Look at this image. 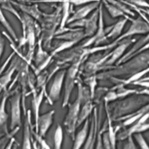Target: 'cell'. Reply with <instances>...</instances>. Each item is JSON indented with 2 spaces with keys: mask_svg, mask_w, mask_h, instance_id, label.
I'll list each match as a JSON object with an SVG mask.
<instances>
[{
  "mask_svg": "<svg viewBox=\"0 0 149 149\" xmlns=\"http://www.w3.org/2000/svg\"><path fill=\"white\" fill-rule=\"evenodd\" d=\"M149 54L147 50L138 55L116 66H112L109 70L97 74V79L111 77L113 76L132 74L148 68Z\"/></svg>",
  "mask_w": 149,
  "mask_h": 149,
  "instance_id": "1",
  "label": "cell"
},
{
  "mask_svg": "<svg viewBox=\"0 0 149 149\" xmlns=\"http://www.w3.org/2000/svg\"><path fill=\"white\" fill-rule=\"evenodd\" d=\"M61 16V6H58L51 13H43L42 20L40 23L42 38V44L45 51L52 48V40L54 38L58 26H59Z\"/></svg>",
  "mask_w": 149,
  "mask_h": 149,
  "instance_id": "2",
  "label": "cell"
},
{
  "mask_svg": "<svg viewBox=\"0 0 149 149\" xmlns=\"http://www.w3.org/2000/svg\"><path fill=\"white\" fill-rule=\"evenodd\" d=\"M130 22L131 24L127 30L123 34L119 36L117 38L113 40L112 42L101 46H96L92 48H88L87 52H88V55L94 54L97 52L112 49L115 47H116L120 41L126 38H131L134 35L148 34L149 31L148 23L143 20L140 16H139L136 19H133Z\"/></svg>",
  "mask_w": 149,
  "mask_h": 149,
  "instance_id": "3",
  "label": "cell"
},
{
  "mask_svg": "<svg viewBox=\"0 0 149 149\" xmlns=\"http://www.w3.org/2000/svg\"><path fill=\"white\" fill-rule=\"evenodd\" d=\"M76 83L77 86V97L74 102L68 105V111L63 122L66 131L72 140L74 138L75 132L77 128V122L81 105L83 100L86 97L85 95L86 91H85V88L83 87L81 82L79 80V78L76 79Z\"/></svg>",
  "mask_w": 149,
  "mask_h": 149,
  "instance_id": "4",
  "label": "cell"
},
{
  "mask_svg": "<svg viewBox=\"0 0 149 149\" xmlns=\"http://www.w3.org/2000/svg\"><path fill=\"white\" fill-rule=\"evenodd\" d=\"M88 56V55L85 54L79 56L71 62V65L66 71L63 82L65 84V91L62 104V108L65 107L69 104V99L76 83L80 66Z\"/></svg>",
  "mask_w": 149,
  "mask_h": 149,
  "instance_id": "5",
  "label": "cell"
},
{
  "mask_svg": "<svg viewBox=\"0 0 149 149\" xmlns=\"http://www.w3.org/2000/svg\"><path fill=\"white\" fill-rule=\"evenodd\" d=\"M23 17L25 21L26 26L25 40L26 44H28V51L25 61L29 65H30L34 56L36 42V40L37 37L35 30L36 20L24 13H23Z\"/></svg>",
  "mask_w": 149,
  "mask_h": 149,
  "instance_id": "6",
  "label": "cell"
},
{
  "mask_svg": "<svg viewBox=\"0 0 149 149\" xmlns=\"http://www.w3.org/2000/svg\"><path fill=\"white\" fill-rule=\"evenodd\" d=\"M10 98V129L13 130L16 127H20L22 125L21 119V104L22 94L18 88L12 91Z\"/></svg>",
  "mask_w": 149,
  "mask_h": 149,
  "instance_id": "7",
  "label": "cell"
},
{
  "mask_svg": "<svg viewBox=\"0 0 149 149\" xmlns=\"http://www.w3.org/2000/svg\"><path fill=\"white\" fill-rule=\"evenodd\" d=\"M98 26L96 30L95 33L93 36L89 37L84 42H83L80 47L84 48H88L91 45H94V47L99 46L100 45L107 42L108 40L106 37V32L104 26V16L102 12V3L101 1L100 2L98 6Z\"/></svg>",
  "mask_w": 149,
  "mask_h": 149,
  "instance_id": "8",
  "label": "cell"
},
{
  "mask_svg": "<svg viewBox=\"0 0 149 149\" xmlns=\"http://www.w3.org/2000/svg\"><path fill=\"white\" fill-rule=\"evenodd\" d=\"M102 110V103L100 104L98 111L95 107L93 109L91 125L89 127L86 140L84 144L83 149H94L95 148L98 128L101 125V122Z\"/></svg>",
  "mask_w": 149,
  "mask_h": 149,
  "instance_id": "9",
  "label": "cell"
},
{
  "mask_svg": "<svg viewBox=\"0 0 149 149\" xmlns=\"http://www.w3.org/2000/svg\"><path fill=\"white\" fill-rule=\"evenodd\" d=\"M136 41V38L131 37L120 41L116 47L113 48V49L112 50V51L109 52V57L101 66V70L104 69V68L108 67L109 68H111L112 66H113V65L116 63L117 61L123 56L126 49Z\"/></svg>",
  "mask_w": 149,
  "mask_h": 149,
  "instance_id": "10",
  "label": "cell"
},
{
  "mask_svg": "<svg viewBox=\"0 0 149 149\" xmlns=\"http://www.w3.org/2000/svg\"><path fill=\"white\" fill-rule=\"evenodd\" d=\"M149 116L148 112L145 113L137 120L130 125L127 129L119 133L116 136V140L122 141L129 136H133L135 133H143L148 129V123L147 120Z\"/></svg>",
  "mask_w": 149,
  "mask_h": 149,
  "instance_id": "11",
  "label": "cell"
},
{
  "mask_svg": "<svg viewBox=\"0 0 149 149\" xmlns=\"http://www.w3.org/2000/svg\"><path fill=\"white\" fill-rule=\"evenodd\" d=\"M65 73V70H59L56 72L54 77L48 93L47 95L48 102L51 105H52L54 102L57 101L60 97V94L64 82Z\"/></svg>",
  "mask_w": 149,
  "mask_h": 149,
  "instance_id": "12",
  "label": "cell"
},
{
  "mask_svg": "<svg viewBox=\"0 0 149 149\" xmlns=\"http://www.w3.org/2000/svg\"><path fill=\"white\" fill-rule=\"evenodd\" d=\"M148 34H146L144 37H142L138 41L134 42L132 47L117 61L115 63L116 65H118L122 63H123L130 59L138 55L143 52L146 51L148 48Z\"/></svg>",
  "mask_w": 149,
  "mask_h": 149,
  "instance_id": "13",
  "label": "cell"
},
{
  "mask_svg": "<svg viewBox=\"0 0 149 149\" xmlns=\"http://www.w3.org/2000/svg\"><path fill=\"white\" fill-rule=\"evenodd\" d=\"M11 93L8 90L3 91V95L0 101V138L9 133L7 127L8 115L6 111V104Z\"/></svg>",
  "mask_w": 149,
  "mask_h": 149,
  "instance_id": "14",
  "label": "cell"
},
{
  "mask_svg": "<svg viewBox=\"0 0 149 149\" xmlns=\"http://www.w3.org/2000/svg\"><path fill=\"white\" fill-rule=\"evenodd\" d=\"M54 113L55 110L52 109L42 115H40L37 122V127L35 132L40 137H45L52 125Z\"/></svg>",
  "mask_w": 149,
  "mask_h": 149,
  "instance_id": "15",
  "label": "cell"
},
{
  "mask_svg": "<svg viewBox=\"0 0 149 149\" xmlns=\"http://www.w3.org/2000/svg\"><path fill=\"white\" fill-rule=\"evenodd\" d=\"M41 90L40 93L37 94V91L34 87L31 88V93H33V98H32V107L34 112V126L35 130L37 127V122L38 117L40 116V108L41 107V102L42 101V99L46 94V85H44L41 87Z\"/></svg>",
  "mask_w": 149,
  "mask_h": 149,
  "instance_id": "16",
  "label": "cell"
},
{
  "mask_svg": "<svg viewBox=\"0 0 149 149\" xmlns=\"http://www.w3.org/2000/svg\"><path fill=\"white\" fill-rule=\"evenodd\" d=\"M10 2L15 6H17L19 9H20L23 13L29 16L34 20L38 22V23H41L42 18L43 12L40 10V9L38 8V6L37 3L29 5H26L23 3L16 2L13 1H10Z\"/></svg>",
  "mask_w": 149,
  "mask_h": 149,
  "instance_id": "17",
  "label": "cell"
},
{
  "mask_svg": "<svg viewBox=\"0 0 149 149\" xmlns=\"http://www.w3.org/2000/svg\"><path fill=\"white\" fill-rule=\"evenodd\" d=\"M98 7L93 10V13L88 18H85L83 31L85 38L90 37L94 34L98 26Z\"/></svg>",
  "mask_w": 149,
  "mask_h": 149,
  "instance_id": "18",
  "label": "cell"
},
{
  "mask_svg": "<svg viewBox=\"0 0 149 149\" xmlns=\"http://www.w3.org/2000/svg\"><path fill=\"white\" fill-rule=\"evenodd\" d=\"M100 2L101 1H97L86 4L85 5L75 11L73 13V15L69 17L67 24H69L77 20L86 18L88 14H90L91 12H93L98 7Z\"/></svg>",
  "mask_w": 149,
  "mask_h": 149,
  "instance_id": "19",
  "label": "cell"
},
{
  "mask_svg": "<svg viewBox=\"0 0 149 149\" xmlns=\"http://www.w3.org/2000/svg\"><path fill=\"white\" fill-rule=\"evenodd\" d=\"M149 109V105L146 104L143 106L141 108L130 113L127 114L125 116H121L116 119L115 121H122V126H129L136 120H137L142 115H143L145 113L148 112Z\"/></svg>",
  "mask_w": 149,
  "mask_h": 149,
  "instance_id": "20",
  "label": "cell"
},
{
  "mask_svg": "<svg viewBox=\"0 0 149 149\" xmlns=\"http://www.w3.org/2000/svg\"><path fill=\"white\" fill-rule=\"evenodd\" d=\"M20 58L15 57L11 62L9 68L3 75L0 76V93L2 91L7 90V86L8 84L12 81V77L16 71L17 65Z\"/></svg>",
  "mask_w": 149,
  "mask_h": 149,
  "instance_id": "21",
  "label": "cell"
},
{
  "mask_svg": "<svg viewBox=\"0 0 149 149\" xmlns=\"http://www.w3.org/2000/svg\"><path fill=\"white\" fill-rule=\"evenodd\" d=\"M108 103L106 102H104V107H105V110L107 115V119H106V122H107V130H108L107 134L108 136L112 147V149H116V133L120 129L119 126H117L116 127L113 126L112 123V120L111 119L108 107H107Z\"/></svg>",
  "mask_w": 149,
  "mask_h": 149,
  "instance_id": "22",
  "label": "cell"
},
{
  "mask_svg": "<svg viewBox=\"0 0 149 149\" xmlns=\"http://www.w3.org/2000/svg\"><path fill=\"white\" fill-rule=\"evenodd\" d=\"M84 38L85 37L83 31V29L81 28H74L72 30L57 34L54 37V38L56 40L74 41L77 43H78Z\"/></svg>",
  "mask_w": 149,
  "mask_h": 149,
  "instance_id": "23",
  "label": "cell"
},
{
  "mask_svg": "<svg viewBox=\"0 0 149 149\" xmlns=\"http://www.w3.org/2000/svg\"><path fill=\"white\" fill-rule=\"evenodd\" d=\"M30 111L26 113L24 122L23 140L22 149H32V141L31 138V122Z\"/></svg>",
  "mask_w": 149,
  "mask_h": 149,
  "instance_id": "24",
  "label": "cell"
},
{
  "mask_svg": "<svg viewBox=\"0 0 149 149\" xmlns=\"http://www.w3.org/2000/svg\"><path fill=\"white\" fill-rule=\"evenodd\" d=\"M89 130V119H87L84 122L82 128L74 136L72 149H80L84 145Z\"/></svg>",
  "mask_w": 149,
  "mask_h": 149,
  "instance_id": "25",
  "label": "cell"
},
{
  "mask_svg": "<svg viewBox=\"0 0 149 149\" xmlns=\"http://www.w3.org/2000/svg\"><path fill=\"white\" fill-rule=\"evenodd\" d=\"M93 101L91 99L86 100L83 107L80 108L77 122V127L83 123V122L88 119L89 115L93 111L95 107L94 105L93 104Z\"/></svg>",
  "mask_w": 149,
  "mask_h": 149,
  "instance_id": "26",
  "label": "cell"
},
{
  "mask_svg": "<svg viewBox=\"0 0 149 149\" xmlns=\"http://www.w3.org/2000/svg\"><path fill=\"white\" fill-rule=\"evenodd\" d=\"M127 21V19L122 17V19H119L115 24L112 25L111 29L106 35L107 39L112 38L115 40L120 36L122 34V32Z\"/></svg>",
  "mask_w": 149,
  "mask_h": 149,
  "instance_id": "27",
  "label": "cell"
},
{
  "mask_svg": "<svg viewBox=\"0 0 149 149\" xmlns=\"http://www.w3.org/2000/svg\"><path fill=\"white\" fill-rule=\"evenodd\" d=\"M61 16L59 28L57 30H61L67 24L68 20L70 17V3L69 0H62L61 2Z\"/></svg>",
  "mask_w": 149,
  "mask_h": 149,
  "instance_id": "28",
  "label": "cell"
},
{
  "mask_svg": "<svg viewBox=\"0 0 149 149\" xmlns=\"http://www.w3.org/2000/svg\"><path fill=\"white\" fill-rule=\"evenodd\" d=\"M101 1L102 3V5H104L105 6L109 14L110 15V16L112 17L116 18V17H122L127 19L128 20H130V21H131L133 19L132 18H131L130 16L126 15L125 13H123L119 9H117L115 6H114L112 4L109 3L107 1L101 0Z\"/></svg>",
  "mask_w": 149,
  "mask_h": 149,
  "instance_id": "29",
  "label": "cell"
},
{
  "mask_svg": "<svg viewBox=\"0 0 149 149\" xmlns=\"http://www.w3.org/2000/svg\"><path fill=\"white\" fill-rule=\"evenodd\" d=\"M48 54L45 51L42 44V38L41 37H40L38 39L37 42V51L35 56V64L36 65V67L38 66L48 56Z\"/></svg>",
  "mask_w": 149,
  "mask_h": 149,
  "instance_id": "30",
  "label": "cell"
},
{
  "mask_svg": "<svg viewBox=\"0 0 149 149\" xmlns=\"http://www.w3.org/2000/svg\"><path fill=\"white\" fill-rule=\"evenodd\" d=\"M63 139V129L59 124H58L54 135V149H61Z\"/></svg>",
  "mask_w": 149,
  "mask_h": 149,
  "instance_id": "31",
  "label": "cell"
},
{
  "mask_svg": "<svg viewBox=\"0 0 149 149\" xmlns=\"http://www.w3.org/2000/svg\"><path fill=\"white\" fill-rule=\"evenodd\" d=\"M76 44H77V42L74 41H63V42L59 43L58 45L55 47L49 54L54 58L57 54H59L61 52L65 51L69 48H70Z\"/></svg>",
  "mask_w": 149,
  "mask_h": 149,
  "instance_id": "32",
  "label": "cell"
},
{
  "mask_svg": "<svg viewBox=\"0 0 149 149\" xmlns=\"http://www.w3.org/2000/svg\"><path fill=\"white\" fill-rule=\"evenodd\" d=\"M122 2H123L125 5H126L130 9H133L134 10H135L138 14H139V16L144 21H146V22L148 23V18L146 16V15L148 14V9H143V8H140L139 7L134 4H132L129 2H127L126 0H120Z\"/></svg>",
  "mask_w": 149,
  "mask_h": 149,
  "instance_id": "33",
  "label": "cell"
},
{
  "mask_svg": "<svg viewBox=\"0 0 149 149\" xmlns=\"http://www.w3.org/2000/svg\"><path fill=\"white\" fill-rule=\"evenodd\" d=\"M0 23L7 30V31H8L10 36L12 37V38L15 41H17L18 38H17V37L16 34V33H15V30H13V27L11 26V25L9 23V22L6 19V17L5 16V15L3 14V13L2 10V8L1 6H0Z\"/></svg>",
  "mask_w": 149,
  "mask_h": 149,
  "instance_id": "34",
  "label": "cell"
},
{
  "mask_svg": "<svg viewBox=\"0 0 149 149\" xmlns=\"http://www.w3.org/2000/svg\"><path fill=\"white\" fill-rule=\"evenodd\" d=\"M97 74H93L91 76L86 77V78L84 80V83L90 88V98L92 100L94 98V93L95 92V87L97 84Z\"/></svg>",
  "mask_w": 149,
  "mask_h": 149,
  "instance_id": "35",
  "label": "cell"
},
{
  "mask_svg": "<svg viewBox=\"0 0 149 149\" xmlns=\"http://www.w3.org/2000/svg\"><path fill=\"white\" fill-rule=\"evenodd\" d=\"M109 3L115 6L117 9H119L126 15L129 16H134V12L131 10L126 5L122 2L120 0H105Z\"/></svg>",
  "mask_w": 149,
  "mask_h": 149,
  "instance_id": "36",
  "label": "cell"
},
{
  "mask_svg": "<svg viewBox=\"0 0 149 149\" xmlns=\"http://www.w3.org/2000/svg\"><path fill=\"white\" fill-rule=\"evenodd\" d=\"M20 127H16L15 129H13V130H12V132L10 133H9V134L2 137L1 138H0V149H5L6 144H8V143L9 142V140L13 137V136L17 132V131L19 130Z\"/></svg>",
  "mask_w": 149,
  "mask_h": 149,
  "instance_id": "37",
  "label": "cell"
},
{
  "mask_svg": "<svg viewBox=\"0 0 149 149\" xmlns=\"http://www.w3.org/2000/svg\"><path fill=\"white\" fill-rule=\"evenodd\" d=\"M133 136L141 149H149L148 144L141 133H135Z\"/></svg>",
  "mask_w": 149,
  "mask_h": 149,
  "instance_id": "38",
  "label": "cell"
},
{
  "mask_svg": "<svg viewBox=\"0 0 149 149\" xmlns=\"http://www.w3.org/2000/svg\"><path fill=\"white\" fill-rule=\"evenodd\" d=\"M47 72L40 73L37 74V88H41L44 85H46V81L47 78Z\"/></svg>",
  "mask_w": 149,
  "mask_h": 149,
  "instance_id": "39",
  "label": "cell"
},
{
  "mask_svg": "<svg viewBox=\"0 0 149 149\" xmlns=\"http://www.w3.org/2000/svg\"><path fill=\"white\" fill-rule=\"evenodd\" d=\"M118 98L115 90H108L106 95L104 97V101L107 103L116 100Z\"/></svg>",
  "mask_w": 149,
  "mask_h": 149,
  "instance_id": "40",
  "label": "cell"
},
{
  "mask_svg": "<svg viewBox=\"0 0 149 149\" xmlns=\"http://www.w3.org/2000/svg\"><path fill=\"white\" fill-rule=\"evenodd\" d=\"M124 140H125V141L123 144L122 149H137L136 146L134 144L133 136L128 137Z\"/></svg>",
  "mask_w": 149,
  "mask_h": 149,
  "instance_id": "41",
  "label": "cell"
},
{
  "mask_svg": "<svg viewBox=\"0 0 149 149\" xmlns=\"http://www.w3.org/2000/svg\"><path fill=\"white\" fill-rule=\"evenodd\" d=\"M132 84L139 86L143 87L146 88H148V86H149V80H148V77H146L145 78H141L139 80L133 82L132 83Z\"/></svg>",
  "mask_w": 149,
  "mask_h": 149,
  "instance_id": "42",
  "label": "cell"
},
{
  "mask_svg": "<svg viewBox=\"0 0 149 149\" xmlns=\"http://www.w3.org/2000/svg\"><path fill=\"white\" fill-rule=\"evenodd\" d=\"M102 147L103 149H112V147L108 136L107 131L104 132L102 134Z\"/></svg>",
  "mask_w": 149,
  "mask_h": 149,
  "instance_id": "43",
  "label": "cell"
},
{
  "mask_svg": "<svg viewBox=\"0 0 149 149\" xmlns=\"http://www.w3.org/2000/svg\"><path fill=\"white\" fill-rule=\"evenodd\" d=\"M126 1L140 8H148L149 6L147 0H126Z\"/></svg>",
  "mask_w": 149,
  "mask_h": 149,
  "instance_id": "44",
  "label": "cell"
},
{
  "mask_svg": "<svg viewBox=\"0 0 149 149\" xmlns=\"http://www.w3.org/2000/svg\"><path fill=\"white\" fill-rule=\"evenodd\" d=\"M70 4L74 6H80L81 5H86L91 2L101 1V0H69Z\"/></svg>",
  "mask_w": 149,
  "mask_h": 149,
  "instance_id": "45",
  "label": "cell"
},
{
  "mask_svg": "<svg viewBox=\"0 0 149 149\" xmlns=\"http://www.w3.org/2000/svg\"><path fill=\"white\" fill-rule=\"evenodd\" d=\"M34 134V136L36 139V140L38 141V143L41 144V147L43 148V149H51L50 147H49V146L46 143V142L45 141V140L42 139V137H40L37 133H36L35 132V133Z\"/></svg>",
  "mask_w": 149,
  "mask_h": 149,
  "instance_id": "46",
  "label": "cell"
},
{
  "mask_svg": "<svg viewBox=\"0 0 149 149\" xmlns=\"http://www.w3.org/2000/svg\"><path fill=\"white\" fill-rule=\"evenodd\" d=\"M5 48V40L0 31V61L3 55Z\"/></svg>",
  "mask_w": 149,
  "mask_h": 149,
  "instance_id": "47",
  "label": "cell"
},
{
  "mask_svg": "<svg viewBox=\"0 0 149 149\" xmlns=\"http://www.w3.org/2000/svg\"><path fill=\"white\" fill-rule=\"evenodd\" d=\"M16 142L15 139L14 137H12L9 141V142L8 143V144H6L5 149H12L13 146L14 144V143Z\"/></svg>",
  "mask_w": 149,
  "mask_h": 149,
  "instance_id": "48",
  "label": "cell"
},
{
  "mask_svg": "<svg viewBox=\"0 0 149 149\" xmlns=\"http://www.w3.org/2000/svg\"><path fill=\"white\" fill-rule=\"evenodd\" d=\"M32 147H33L34 149H38V148H37V145H36V143L34 141L33 143H32ZM41 149H43V148L41 147Z\"/></svg>",
  "mask_w": 149,
  "mask_h": 149,
  "instance_id": "49",
  "label": "cell"
},
{
  "mask_svg": "<svg viewBox=\"0 0 149 149\" xmlns=\"http://www.w3.org/2000/svg\"><path fill=\"white\" fill-rule=\"evenodd\" d=\"M17 147H18V144H17L16 143V142L14 143L13 146V147H12V149H17Z\"/></svg>",
  "mask_w": 149,
  "mask_h": 149,
  "instance_id": "50",
  "label": "cell"
},
{
  "mask_svg": "<svg viewBox=\"0 0 149 149\" xmlns=\"http://www.w3.org/2000/svg\"><path fill=\"white\" fill-rule=\"evenodd\" d=\"M0 94H1V93H0Z\"/></svg>",
  "mask_w": 149,
  "mask_h": 149,
  "instance_id": "51",
  "label": "cell"
},
{
  "mask_svg": "<svg viewBox=\"0 0 149 149\" xmlns=\"http://www.w3.org/2000/svg\"></svg>",
  "mask_w": 149,
  "mask_h": 149,
  "instance_id": "52",
  "label": "cell"
}]
</instances>
